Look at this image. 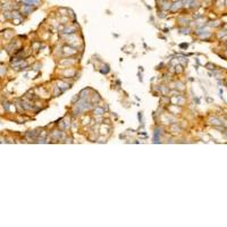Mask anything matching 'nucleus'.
Segmentation results:
<instances>
[{"mask_svg":"<svg viewBox=\"0 0 227 227\" xmlns=\"http://www.w3.org/2000/svg\"><path fill=\"white\" fill-rule=\"evenodd\" d=\"M226 5H227V0H226Z\"/></svg>","mask_w":227,"mask_h":227,"instance_id":"obj_1","label":"nucleus"}]
</instances>
